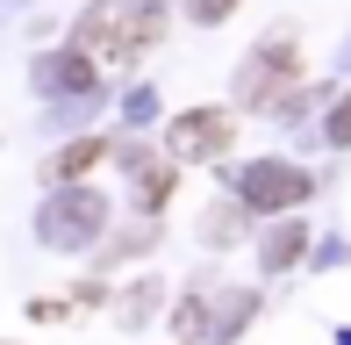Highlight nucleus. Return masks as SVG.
Returning a JSON list of instances; mask_svg holds the SVG:
<instances>
[{
  "mask_svg": "<svg viewBox=\"0 0 351 345\" xmlns=\"http://www.w3.org/2000/svg\"><path fill=\"white\" fill-rule=\"evenodd\" d=\"M158 8L151 0H101V8L79 22V43H86V58H101V65H136L143 51L158 43Z\"/></svg>",
  "mask_w": 351,
  "mask_h": 345,
  "instance_id": "nucleus-1",
  "label": "nucleus"
},
{
  "mask_svg": "<svg viewBox=\"0 0 351 345\" xmlns=\"http://www.w3.org/2000/svg\"><path fill=\"white\" fill-rule=\"evenodd\" d=\"M230 137H237L230 108H186V115H172L165 151L172 159H215V151H230Z\"/></svg>",
  "mask_w": 351,
  "mask_h": 345,
  "instance_id": "nucleus-2",
  "label": "nucleus"
},
{
  "mask_svg": "<svg viewBox=\"0 0 351 345\" xmlns=\"http://www.w3.org/2000/svg\"><path fill=\"white\" fill-rule=\"evenodd\" d=\"M301 194H308V180H301L294 166H280V159H265V166L244 172V201L251 209H294Z\"/></svg>",
  "mask_w": 351,
  "mask_h": 345,
  "instance_id": "nucleus-3",
  "label": "nucleus"
},
{
  "mask_svg": "<svg viewBox=\"0 0 351 345\" xmlns=\"http://www.w3.org/2000/svg\"><path fill=\"white\" fill-rule=\"evenodd\" d=\"M287 72H294V80H301V65H294V58H287V36H273V43H265V51H258V65H251L244 72V101H273V87L287 80Z\"/></svg>",
  "mask_w": 351,
  "mask_h": 345,
  "instance_id": "nucleus-4",
  "label": "nucleus"
},
{
  "mask_svg": "<svg viewBox=\"0 0 351 345\" xmlns=\"http://www.w3.org/2000/svg\"><path fill=\"white\" fill-rule=\"evenodd\" d=\"M101 216H108V209H101L93 194H72V201H58V209L43 216V230H51V238H72V245H79V238H93V223H101Z\"/></svg>",
  "mask_w": 351,
  "mask_h": 345,
  "instance_id": "nucleus-5",
  "label": "nucleus"
},
{
  "mask_svg": "<svg viewBox=\"0 0 351 345\" xmlns=\"http://www.w3.org/2000/svg\"><path fill=\"white\" fill-rule=\"evenodd\" d=\"M101 159H108V137H79L51 159V180H86V166H101Z\"/></svg>",
  "mask_w": 351,
  "mask_h": 345,
  "instance_id": "nucleus-6",
  "label": "nucleus"
},
{
  "mask_svg": "<svg viewBox=\"0 0 351 345\" xmlns=\"http://www.w3.org/2000/svg\"><path fill=\"white\" fill-rule=\"evenodd\" d=\"M172 180H180L172 166H151V172H143V187H136V194H143V209H158V201L172 194Z\"/></svg>",
  "mask_w": 351,
  "mask_h": 345,
  "instance_id": "nucleus-7",
  "label": "nucleus"
},
{
  "mask_svg": "<svg viewBox=\"0 0 351 345\" xmlns=\"http://www.w3.org/2000/svg\"><path fill=\"white\" fill-rule=\"evenodd\" d=\"M330 137H337V144H351V93L337 101V115H330Z\"/></svg>",
  "mask_w": 351,
  "mask_h": 345,
  "instance_id": "nucleus-8",
  "label": "nucleus"
},
{
  "mask_svg": "<svg viewBox=\"0 0 351 345\" xmlns=\"http://www.w3.org/2000/svg\"><path fill=\"white\" fill-rule=\"evenodd\" d=\"M230 8H237V0H194V22H222Z\"/></svg>",
  "mask_w": 351,
  "mask_h": 345,
  "instance_id": "nucleus-9",
  "label": "nucleus"
}]
</instances>
